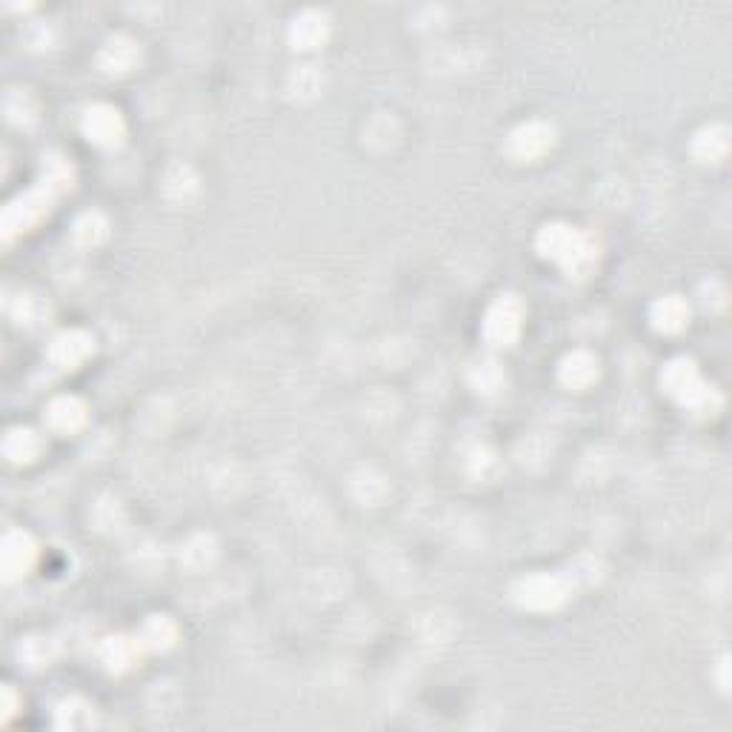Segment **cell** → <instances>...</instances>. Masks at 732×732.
<instances>
[{"mask_svg":"<svg viewBox=\"0 0 732 732\" xmlns=\"http://www.w3.org/2000/svg\"><path fill=\"white\" fill-rule=\"evenodd\" d=\"M538 252L558 261L570 275H587L598 261V244L590 235L578 232L567 224H547L538 232Z\"/></svg>","mask_w":732,"mask_h":732,"instance_id":"cell-1","label":"cell"},{"mask_svg":"<svg viewBox=\"0 0 732 732\" xmlns=\"http://www.w3.org/2000/svg\"><path fill=\"white\" fill-rule=\"evenodd\" d=\"M661 387L678 404H684L692 412H701V415L712 418L721 409V395L715 392V387L701 381L695 364L687 358H675L667 364V369L661 372Z\"/></svg>","mask_w":732,"mask_h":732,"instance_id":"cell-2","label":"cell"},{"mask_svg":"<svg viewBox=\"0 0 732 732\" xmlns=\"http://www.w3.org/2000/svg\"><path fill=\"white\" fill-rule=\"evenodd\" d=\"M572 584L564 575H555V572H535L521 578L515 587H512V598L518 607L532 612H552L558 607H564L570 601Z\"/></svg>","mask_w":732,"mask_h":732,"instance_id":"cell-3","label":"cell"},{"mask_svg":"<svg viewBox=\"0 0 732 732\" xmlns=\"http://www.w3.org/2000/svg\"><path fill=\"white\" fill-rule=\"evenodd\" d=\"M52 198H55L52 189L38 186V189H29L26 195L15 198L12 204L6 206V212H3V235H6V241H12L18 232H26L35 224H41L43 218L49 215V209H52Z\"/></svg>","mask_w":732,"mask_h":732,"instance_id":"cell-4","label":"cell"},{"mask_svg":"<svg viewBox=\"0 0 732 732\" xmlns=\"http://www.w3.org/2000/svg\"><path fill=\"white\" fill-rule=\"evenodd\" d=\"M524 326V304L518 295H501L487 309L484 318V338L492 346H512Z\"/></svg>","mask_w":732,"mask_h":732,"instance_id":"cell-5","label":"cell"},{"mask_svg":"<svg viewBox=\"0 0 732 732\" xmlns=\"http://www.w3.org/2000/svg\"><path fill=\"white\" fill-rule=\"evenodd\" d=\"M555 143V129L544 121H527L512 129L507 138V155L512 161H535L541 155H547Z\"/></svg>","mask_w":732,"mask_h":732,"instance_id":"cell-6","label":"cell"},{"mask_svg":"<svg viewBox=\"0 0 732 732\" xmlns=\"http://www.w3.org/2000/svg\"><path fill=\"white\" fill-rule=\"evenodd\" d=\"M38 558V547L32 541L29 532H21V529H12L3 535V549H0V567H3V578L6 581H15L21 578L26 572L32 570Z\"/></svg>","mask_w":732,"mask_h":732,"instance_id":"cell-7","label":"cell"},{"mask_svg":"<svg viewBox=\"0 0 732 732\" xmlns=\"http://www.w3.org/2000/svg\"><path fill=\"white\" fill-rule=\"evenodd\" d=\"M83 132H86L89 141L98 143V146H115V143H121L126 126H123L121 112L115 106L98 103V106L86 109V115H83Z\"/></svg>","mask_w":732,"mask_h":732,"instance_id":"cell-8","label":"cell"},{"mask_svg":"<svg viewBox=\"0 0 732 732\" xmlns=\"http://www.w3.org/2000/svg\"><path fill=\"white\" fill-rule=\"evenodd\" d=\"M92 349H95L92 335H86L81 329H66L49 346V361L58 369H75L92 355Z\"/></svg>","mask_w":732,"mask_h":732,"instance_id":"cell-9","label":"cell"},{"mask_svg":"<svg viewBox=\"0 0 732 732\" xmlns=\"http://www.w3.org/2000/svg\"><path fill=\"white\" fill-rule=\"evenodd\" d=\"M141 61V46L126 38V35H115L103 43L101 55H98V66L106 75H126L135 69V63Z\"/></svg>","mask_w":732,"mask_h":732,"instance_id":"cell-10","label":"cell"},{"mask_svg":"<svg viewBox=\"0 0 732 732\" xmlns=\"http://www.w3.org/2000/svg\"><path fill=\"white\" fill-rule=\"evenodd\" d=\"M143 644L138 638H126V635H115V638H106L98 655H101L103 667L109 672H126L132 670L138 661H141Z\"/></svg>","mask_w":732,"mask_h":732,"instance_id":"cell-11","label":"cell"},{"mask_svg":"<svg viewBox=\"0 0 732 732\" xmlns=\"http://www.w3.org/2000/svg\"><path fill=\"white\" fill-rule=\"evenodd\" d=\"M692 158L698 163H721L730 152V132L721 123L704 126L690 143Z\"/></svg>","mask_w":732,"mask_h":732,"instance_id":"cell-12","label":"cell"},{"mask_svg":"<svg viewBox=\"0 0 732 732\" xmlns=\"http://www.w3.org/2000/svg\"><path fill=\"white\" fill-rule=\"evenodd\" d=\"M558 378L564 387L587 389L598 378V358L587 349H575L558 366Z\"/></svg>","mask_w":732,"mask_h":732,"instance_id":"cell-13","label":"cell"},{"mask_svg":"<svg viewBox=\"0 0 732 732\" xmlns=\"http://www.w3.org/2000/svg\"><path fill=\"white\" fill-rule=\"evenodd\" d=\"M326 32H329V21L324 12L306 9L289 26V41L295 49H315L326 41Z\"/></svg>","mask_w":732,"mask_h":732,"instance_id":"cell-14","label":"cell"},{"mask_svg":"<svg viewBox=\"0 0 732 732\" xmlns=\"http://www.w3.org/2000/svg\"><path fill=\"white\" fill-rule=\"evenodd\" d=\"M46 424L55 432H63V435L78 432L86 424V404L75 395H61L46 409Z\"/></svg>","mask_w":732,"mask_h":732,"instance_id":"cell-15","label":"cell"},{"mask_svg":"<svg viewBox=\"0 0 732 732\" xmlns=\"http://www.w3.org/2000/svg\"><path fill=\"white\" fill-rule=\"evenodd\" d=\"M650 321L658 332L675 335V332H681L684 326L690 324V306H687L684 298H678V295H667V298H661V301L652 304Z\"/></svg>","mask_w":732,"mask_h":732,"instance_id":"cell-16","label":"cell"},{"mask_svg":"<svg viewBox=\"0 0 732 732\" xmlns=\"http://www.w3.org/2000/svg\"><path fill=\"white\" fill-rule=\"evenodd\" d=\"M138 641L143 644V650L152 652L172 650L175 641H178V624H175L172 618H166V615H152V618L143 621Z\"/></svg>","mask_w":732,"mask_h":732,"instance_id":"cell-17","label":"cell"},{"mask_svg":"<svg viewBox=\"0 0 732 732\" xmlns=\"http://www.w3.org/2000/svg\"><path fill=\"white\" fill-rule=\"evenodd\" d=\"M43 449V441L38 432H32V429H9L6 432V438H3V452H6V458L9 461H15V464H29V461H35L38 455H41Z\"/></svg>","mask_w":732,"mask_h":732,"instance_id":"cell-18","label":"cell"},{"mask_svg":"<svg viewBox=\"0 0 732 732\" xmlns=\"http://www.w3.org/2000/svg\"><path fill=\"white\" fill-rule=\"evenodd\" d=\"M92 721H95V707L86 704L83 698H69V701H63L61 710H58V727L78 730V727H89Z\"/></svg>","mask_w":732,"mask_h":732,"instance_id":"cell-19","label":"cell"},{"mask_svg":"<svg viewBox=\"0 0 732 732\" xmlns=\"http://www.w3.org/2000/svg\"><path fill=\"white\" fill-rule=\"evenodd\" d=\"M212 558H215V541H212L209 535H195V538H189L181 552V561L186 567H192V570H201V567H206Z\"/></svg>","mask_w":732,"mask_h":732,"instance_id":"cell-20","label":"cell"},{"mask_svg":"<svg viewBox=\"0 0 732 732\" xmlns=\"http://www.w3.org/2000/svg\"><path fill=\"white\" fill-rule=\"evenodd\" d=\"M106 235H109V226L103 221V215L98 212H89V215H83L81 221L75 224V241L81 246H98L106 241Z\"/></svg>","mask_w":732,"mask_h":732,"instance_id":"cell-21","label":"cell"},{"mask_svg":"<svg viewBox=\"0 0 732 732\" xmlns=\"http://www.w3.org/2000/svg\"><path fill=\"white\" fill-rule=\"evenodd\" d=\"M469 381H472V387L478 389V392L492 395L495 389L504 384V372H501V366L495 364V361H484V364H478L469 372Z\"/></svg>","mask_w":732,"mask_h":732,"instance_id":"cell-22","label":"cell"},{"mask_svg":"<svg viewBox=\"0 0 732 732\" xmlns=\"http://www.w3.org/2000/svg\"><path fill=\"white\" fill-rule=\"evenodd\" d=\"M43 186L52 192H63L72 186V166L63 158H49L43 166Z\"/></svg>","mask_w":732,"mask_h":732,"instance_id":"cell-23","label":"cell"},{"mask_svg":"<svg viewBox=\"0 0 732 732\" xmlns=\"http://www.w3.org/2000/svg\"><path fill=\"white\" fill-rule=\"evenodd\" d=\"M35 112H38V103L32 101L29 92L15 89V92L6 98V115H9V121L12 123H29L35 118Z\"/></svg>","mask_w":732,"mask_h":732,"instance_id":"cell-24","label":"cell"},{"mask_svg":"<svg viewBox=\"0 0 732 732\" xmlns=\"http://www.w3.org/2000/svg\"><path fill=\"white\" fill-rule=\"evenodd\" d=\"M52 655H55L52 641H46V638H29V641H23L21 658L29 667H46L52 661Z\"/></svg>","mask_w":732,"mask_h":732,"instance_id":"cell-25","label":"cell"},{"mask_svg":"<svg viewBox=\"0 0 732 732\" xmlns=\"http://www.w3.org/2000/svg\"><path fill=\"white\" fill-rule=\"evenodd\" d=\"M3 701H6V718H12V712H15V707H18L12 687H6V690H3Z\"/></svg>","mask_w":732,"mask_h":732,"instance_id":"cell-26","label":"cell"}]
</instances>
